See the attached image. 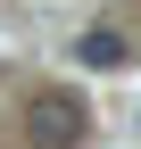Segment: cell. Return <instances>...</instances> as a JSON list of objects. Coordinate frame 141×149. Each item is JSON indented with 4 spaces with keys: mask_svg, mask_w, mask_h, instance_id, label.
<instances>
[{
    "mask_svg": "<svg viewBox=\"0 0 141 149\" xmlns=\"http://www.w3.org/2000/svg\"><path fill=\"white\" fill-rule=\"evenodd\" d=\"M83 100L75 91H33V108H25V141H42V149H75L83 141Z\"/></svg>",
    "mask_w": 141,
    "mask_h": 149,
    "instance_id": "obj_1",
    "label": "cell"
},
{
    "mask_svg": "<svg viewBox=\"0 0 141 149\" xmlns=\"http://www.w3.org/2000/svg\"><path fill=\"white\" fill-rule=\"evenodd\" d=\"M75 58H83V66H125V58H133V42H125L116 25H91V33L75 42Z\"/></svg>",
    "mask_w": 141,
    "mask_h": 149,
    "instance_id": "obj_2",
    "label": "cell"
}]
</instances>
